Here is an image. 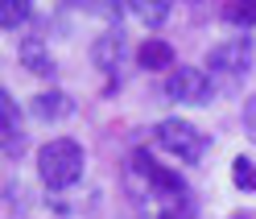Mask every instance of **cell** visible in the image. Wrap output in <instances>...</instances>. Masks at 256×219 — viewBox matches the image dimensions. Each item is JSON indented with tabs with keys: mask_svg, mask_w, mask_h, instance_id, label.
<instances>
[{
	"mask_svg": "<svg viewBox=\"0 0 256 219\" xmlns=\"http://www.w3.org/2000/svg\"><path fill=\"white\" fill-rule=\"evenodd\" d=\"M83 170H87V153L70 136H54V140H46V145L38 149V174L46 182V190H54V194L78 186Z\"/></svg>",
	"mask_w": 256,
	"mask_h": 219,
	"instance_id": "1",
	"label": "cell"
},
{
	"mask_svg": "<svg viewBox=\"0 0 256 219\" xmlns=\"http://www.w3.org/2000/svg\"><path fill=\"white\" fill-rule=\"evenodd\" d=\"M153 140H157V149H166L174 162H182V166H194L206 158V149H211V140H206V132H198L190 120L182 116H170L162 120L153 128Z\"/></svg>",
	"mask_w": 256,
	"mask_h": 219,
	"instance_id": "2",
	"label": "cell"
},
{
	"mask_svg": "<svg viewBox=\"0 0 256 219\" xmlns=\"http://www.w3.org/2000/svg\"><path fill=\"white\" fill-rule=\"evenodd\" d=\"M206 70H211V79L223 83V87L240 83V79L252 70V42H248V38L215 42L211 50H206Z\"/></svg>",
	"mask_w": 256,
	"mask_h": 219,
	"instance_id": "3",
	"label": "cell"
},
{
	"mask_svg": "<svg viewBox=\"0 0 256 219\" xmlns=\"http://www.w3.org/2000/svg\"><path fill=\"white\" fill-rule=\"evenodd\" d=\"M166 96H170L174 104H190V108L211 104V96H215V79H211V70L178 66V70H170V79H166Z\"/></svg>",
	"mask_w": 256,
	"mask_h": 219,
	"instance_id": "4",
	"label": "cell"
},
{
	"mask_svg": "<svg viewBox=\"0 0 256 219\" xmlns=\"http://www.w3.org/2000/svg\"><path fill=\"white\" fill-rule=\"evenodd\" d=\"M124 58H128V38H124V29H120V25L104 29V34L95 38V46H91V62L112 79V83H108V96H112V91H120V66H124Z\"/></svg>",
	"mask_w": 256,
	"mask_h": 219,
	"instance_id": "5",
	"label": "cell"
},
{
	"mask_svg": "<svg viewBox=\"0 0 256 219\" xmlns=\"http://www.w3.org/2000/svg\"><path fill=\"white\" fill-rule=\"evenodd\" d=\"M0 136H4V158H25V124H21V108L12 104L8 91H0Z\"/></svg>",
	"mask_w": 256,
	"mask_h": 219,
	"instance_id": "6",
	"label": "cell"
},
{
	"mask_svg": "<svg viewBox=\"0 0 256 219\" xmlns=\"http://www.w3.org/2000/svg\"><path fill=\"white\" fill-rule=\"evenodd\" d=\"M29 112H34L38 120H70L74 116V100L66 96V91H58V87H50V91H38L34 100H29Z\"/></svg>",
	"mask_w": 256,
	"mask_h": 219,
	"instance_id": "7",
	"label": "cell"
},
{
	"mask_svg": "<svg viewBox=\"0 0 256 219\" xmlns=\"http://www.w3.org/2000/svg\"><path fill=\"white\" fill-rule=\"evenodd\" d=\"M17 58H21L25 70L38 74V79H54V58H50V50H46L42 38H25L21 50H17Z\"/></svg>",
	"mask_w": 256,
	"mask_h": 219,
	"instance_id": "8",
	"label": "cell"
},
{
	"mask_svg": "<svg viewBox=\"0 0 256 219\" xmlns=\"http://www.w3.org/2000/svg\"><path fill=\"white\" fill-rule=\"evenodd\" d=\"M136 62H140V70H170L174 66V46L170 42H145L136 50Z\"/></svg>",
	"mask_w": 256,
	"mask_h": 219,
	"instance_id": "9",
	"label": "cell"
},
{
	"mask_svg": "<svg viewBox=\"0 0 256 219\" xmlns=\"http://www.w3.org/2000/svg\"><path fill=\"white\" fill-rule=\"evenodd\" d=\"M128 8H132V17H140L145 25H166L174 0H128Z\"/></svg>",
	"mask_w": 256,
	"mask_h": 219,
	"instance_id": "10",
	"label": "cell"
},
{
	"mask_svg": "<svg viewBox=\"0 0 256 219\" xmlns=\"http://www.w3.org/2000/svg\"><path fill=\"white\" fill-rule=\"evenodd\" d=\"M232 182H236V190L256 194V162L248 158V153H240V158L232 162Z\"/></svg>",
	"mask_w": 256,
	"mask_h": 219,
	"instance_id": "11",
	"label": "cell"
},
{
	"mask_svg": "<svg viewBox=\"0 0 256 219\" xmlns=\"http://www.w3.org/2000/svg\"><path fill=\"white\" fill-rule=\"evenodd\" d=\"M29 8H34V0H0V25L4 29H17L29 21Z\"/></svg>",
	"mask_w": 256,
	"mask_h": 219,
	"instance_id": "12",
	"label": "cell"
},
{
	"mask_svg": "<svg viewBox=\"0 0 256 219\" xmlns=\"http://www.w3.org/2000/svg\"><path fill=\"white\" fill-rule=\"evenodd\" d=\"M223 21H232V25H256V0H228V4H223Z\"/></svg>",
	"mask_w": 256,
	"mask_h": 219,
	"instance_id": "13",
	"label": "cell"
},
{
	"mask_svg": "<svg viewBox=\"0 0 256 219\" xmlns=\"http://www.w3.org/2000/svg\"><path fill=\"white\" fill-rule=\"evenodd\" d=\"M78 8L91 12V17H100V21H116L120 17V0H78Z\"/></svg>",
	"mask_w": 256,
	"mask_h": 219,
	"instance_id": "14",
	"label": "cell"
},
{
	"mask_svg": "<svg viewBox=\"0 0 256 219\" xmlns=\"http://www.w3.org/2000/svg\"><path fill=\"white\" fill-rule=\"evenodd\" d=\"M244 128H248V136L256 140V96L244 104Z\"/></svg>",
	"mask_w": 256,
	"mask_h": 219,
	"instance_id": "15",
	"label": "cell"
}]
</instances>
